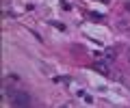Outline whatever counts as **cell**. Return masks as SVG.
I'll return each mask as SVG.
<instances>
[{
	"label": "cell",
	"mask_w": 130,
	"mask_h": 108,
	"mask_svg": "<svg viewBox=\"0 0 130 108\" xmlns=\"http://www.w3.org/2000/svg\"><path fill=\"white\" fill-rule=\"evenodd\" d=\"M9 102L13 104V106H18V108H24V106H30L32 97L26 91H13V93L9 95Z\"/></svg>",
	"instance_id": "obj_1"
},
{
	"label": "cell",
	"mask_w": 130,
	"mask_h": 108,
	"mask_svg": "<svg viewBox=\"0 0 130 108\" xmlns=\"http://www.w3.org/2000/svg\"><path fill=\"white\" fill-rule=\"evenodd\" d=\"M93 69L100 71V74H104V76H108V65H106V63H102V61H100V63H93Z\"/></svg>",
	"instance_id": "obj_2"
},
{
	"label": "cell",
	"mask_w": 130,
	"mask_h": 108,
	"mask_svg": "<svg viewBox=\"0 0 130 108\" xmlns=\"http://www.w3.org/2000/svg\"><path fill=\"white\" fill-rule=\"evenodd\" d=\"M104 58H106V61H113V58H115V52L113 50H104Z\"/></svg>",
	"instance_id": "obj_3"
},
{
	"label": "cell",
	"mask_w": 130,
	"mask_h": 108,
	"mask_svg": "<svg viewBox=\"0 0 130 108\" xmlns=\"http://www.w3.org/2000/svg\"><path fill=\"white\" fill-rule=\"evenodd\" d=\"M126 7H128V11H130V2H128V5H126Z\"/></svg>",
	"instance_id": "obj_4"
}]
</instances>
